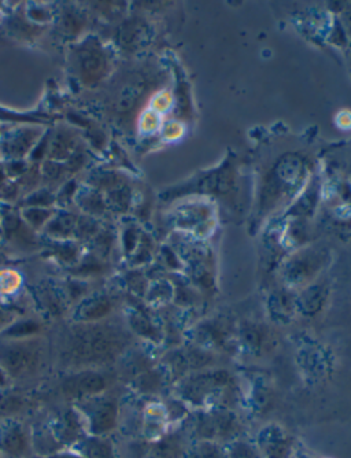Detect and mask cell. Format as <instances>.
Instances as JSON below:
<instances>
[{"label":"cell","instance_id":"obj_5","mask_svg":"<svg viewBox=\"0 0 351 458\" xmlns=\"http://www.w3.org/2000/svg\"><path fill=\"white\" fill-rule=\"evenodd\" d=\"M103 66V60L102 56L95 54V52H88L85 55V58L82 59V69H84V74L88 77H93L98 76L100 73V69Z\"/></svg>","mask_w":351,"mask_h":458},{"label":"cell","instance_id":"obj_7","mask_svg":"<svg viewBox=\"0 0 351 458\" xmlns=\"http://www.w3.org/2000/svg\"><path fill=\"white\" fill-rule=\"evenodd\" d=\"M172 104V96L168 92H162L152 99V110L157 113L166 111Z\"/></svg>","mask_w":351,"mask_h":458},{"label":"cell","instance_id":"obj_2","mask_svg":"<svg viewBox=\"0 0 351 458\" xmlns=\"http://www.w3.org/2000/svg\"><path fill=\"white\" fill-rule=\"evenodd\" d=\"M104 387V379L93 372H84L73 376L67 380L66 389L77 394H95Z\"/></svg>","mask_w":351,"mask_h":458},{"label":"cell","instance_id":"obj_10","mask_svg":"<svg viewBox=\"0 0 351 458\" xmlns=\"http://www.w3.org/2000/svg\"><path fill=\"white\" fill-rule=\"evenodd\" d=\"M183 135V126L179 125L177 122H172L166 126L165 129V137L169 139V140H173V139H177Z\"/></svg>","mask_w":351,"mask_h":458},{"label":"cell","instance_id":"obj_8","mask_svg":"<svg viewBox=\"0 0 351 458\" xmlns=\"http://www.w3.org/2000/svg\"><path fill=\"white\" fill-rule=\"evenodd\" d=\"M22 328H19L18 325H15V327H12V328H10L8 331H7V334H10V335H12V336H18V338H21V336H27V335H30V334H33V332H36L37 330H38V327H37V324H34V323H23V324H19Z\"/></svg>","mask_w":351,"mask_h":458},{"label":"cell","instance_id":"obj_12","mask_svg":"<svg viewBox=\"0 0 351 458\" xmlns=\"http://www.w3.org/2000/svg\"><path fill=\"white\" fill-rule=\"evenodd\" d=\"M4 385H5V376H4L3 368L0 367V386H4Z\"/></svg>","mask_w":351,"mask_h":458},{"label":"cell","instance_id":"obj_9","mask_svg":"<svg viewBox=\"0 0 351 458\" xmlns=\"http://www.w3.org/2000/svg\"><path fill=\"white\" fill-rule=\"evenodd\" d=\"M16 286H18V277L14 273L8 272L0 277V290H3L4 293L12 291Z\"/></svg>","mask_w":351,"mask_h":458},{"label":"cell","instance_id":"obj_4","mask_svg":"<svg viewBox=\"0 0 351 458\" xmlns=\"http://www.w3.org/2000/svg\"><path fill=\"white\" fill-rule=\"evenodd\" d=\"M4 449L12 456H21L26 449V439L21 431H11L4 438Z\"/></svg>","mask_w":351,"mask_h":458},{"label":"cell","instance_id":"obj_3","mask_svg":"<svg viewBox=\"0 0 351 458\" xmlns=\"http://www.w3.org/2000/svg\"><path fill=\"white\" fill-rule=\"evenodd\" d=\"M115 420V409L110 404L102 405L93 415L92 419V428L95 433H104L110 430Z\"/></svg>","mask_w":351,"mask_h":458},{"label":"cell","instance_id":"obj_11","mask_svg":"<svg viewBox=\"0 0 351 458\" xmlns=\"http://www.w3.org/2000/svg\"><path fill=\"white\" fill-rule=\"evenodd\" d=\"M338 122L342 128H350L351 126V114L349 113H342L339 117H338Z\"/></svg>","mask_w":351,"mask_h":458},{"label":"cell","instance_id":"obj_1","mask_svg":"<svg viewBox=\"0 0 351 458\" xmlns=\"http://www.w3.org/2000/svg\"><path fill=\"white\" fill-rule=\"evenodd\" d=\"M37 363V353L33 346L16 343L4 345L0 349V367L12 375L30 371Z\"/></svg>","mask_w":351,"mask_h":458},{"label":"cell","instance_id":"obj_6","mask_svg":"<svg viewBox=\"0 0 351 458\" xmlns=\"http://www.w3.org/2000/svg\"><path fill=\"white\" fill-rule=\"evenodd\" d=\"M159 124H161L159 114L154 110H148L141 115L140 128H141L143 132H154V130L158 129Z\"/></svg>","mask_w":351,"mask_h":458}]
</instances>
